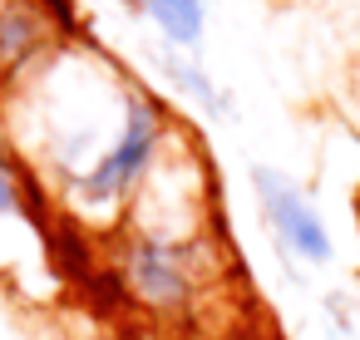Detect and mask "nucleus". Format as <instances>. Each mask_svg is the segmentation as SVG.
<instances>
[{
  "mask_svg": "<svg viewBox=\"0 0 360 340\" xmlns=\"http://www.w3.org/2000/svg\"><path fill=\"white\" fill-rule=\"evenodd\" d=\"M129 340H163V335H158V330H134Z\"/></svg>",
  "mask_w": 360,
  "mask_h": 340,
  "instance_id": "obj_7",
  "label": "nucleus"
},
{
  "mask_svg": "<svg viewBox=\"0 0 360 340\" xmlns=\"http://www.w3.org/2000/svg\"><path fill=\"white\" fill-rule=\"evenodd\" d=\"M252 188H257L262 217H266L271 237L281 242V251H291V256H296V261H306V266H326V261L335 256V247H330V232H326L321 212L311 207V197H306L286 173L252 168Z\"/></svg>",
  "mask_w": 360,
  "mask_h": 340,
  "instance_id": "obj_4",
  "label": "nucleus"
},
{
  "mask_svg": "<svg viewBox=\"0 0 360 340\" xmlns=\"http://www.w3.org/2000/svg\"><path fill=\"white\" fill-rule=\"evenodd\" d=\"M143 11H148L153 25L168 35V45L198 55L202 30H207V6H202V0H143Z\"/></svg>",
  "mask_w": 360,
  "mask_h": 340,
  "instance_id": "obj_5",
  "label": "nucleus"
},
{
  "mask_svg": "<svg viewBox=\"0 0 360 340\" xmlns=\"http://www.w3.org/2000/svg\"><path fill=\"white\" fill-rule=\"evenodd\" d=\"M173 143V119L168 109L148 94V89H124V114L114 138L84 163V173L65 178V197L79 212L94 217H129L134 197L148 188V178L158 173L163 153Z\"/></svg>",
  "mask_w": 360,
  "mask_h": 340,
  "instance_id": "obj_2",
  "label": "nucleus"
},
{
  "mask_svg": "<svg viewBox=\"0 0 360 340\" xmlns=\"http://www.w3.org/2000/svg\"><path fill=\"white\" fill-rule=\"evenodd\" d=\"M65 25L70 15L60 0H0V94L60 50Z\"/></svg>",
  "mask_w": 360,
  "mask_h": 340,
  "instance_id": "obj_3",
  "label": "nucleus"
},
{
  "mask_svg": "<svg viewBox=\"0 0 360 340\" xmlns=\"http://www.w3.org/2000/svg\"><path fill=\"white\" fill-rule=\"evenodd\" d=\"M0 217H35V207H30V173L15 158L6 129H0Z\"/></svg>",
  "mask_w": 360,
  "mask_h": 340,
  "instance_id": "obj_6",
  "label": "nucleus"
},
{
  "mask_svg": "<svg viewBox=\"0 0 360 340\" xmlns=\"http://www.w3.org/2000/svg\"><path fill=\"white\" fill-rule=\"evenodd\" d=\"M114 296L139 310L153 330L193 325L202 306L227 281V256L212 232H158V227H119L109 251Z\"/></svg>",
  "mask_w": 360,
  "mask_h": 340,
  "instance_id": "obj_1",
  "label": "nucleus"
}]
</instances>
